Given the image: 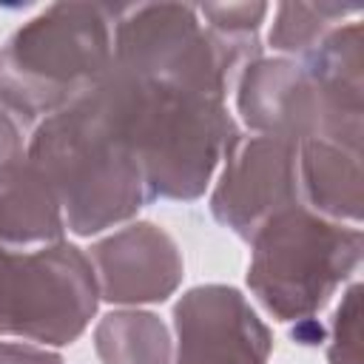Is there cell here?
<instances>
[{"label":"cell","instance_id":"cell-1","mask_svg":"<svg viewBox=\"0 0 364 364\" xmlns=\"http://www.w3.org/2000/svg\"><path fill=\"white\" fill-rule=\"evenodd\" d=\"M88 94L136 159L148 202L199 199L242 131L228 111V94L185 80L111 65Z\"/></svg>","mask_w":364,"mask_h":364},{"label":"cell","instance_id":"cell-2","mask_svg":"<svg viewBox=\"0 0 364 364\" xmlns=\"http://www.w3.org/2000/svg\"><path fill=\"white\" fill-rule=\"evenodd\" d=\"M26 156L51 185L65 228L77 236L119 228L148 205L136 159L111 134L91 94L40 119Z\"/></svg>","mask_w":364,"mask_h":364},{"label":"cell","instance_id":"cell-3","mask_svg":"<svg viewBox=\"0 0 364 364\" xmlns=\"http://www.w3.org/2000/svg\"><path fill=\"white\" fill-rule=\"evenodd\" d=\"M111 54V3H48L3 40L0 100L34 128L97 88Z\"/></svg>","mask_w":364,"mask_h":364},{"label":"cell","instance_id":"cell-4","mask_svg":"<svg viewBox=\"0 0 364 364\" xmlns=\"http://www.w3.org/2000/svg\"><path fill=\"white\" fill-rule=\"evenodd\" d=\"M247 245V290L284 324L316 318L353 282L364 259L361 225L324 219L304 205L273 213Z\"/></svg>","mask_w":364,"mask_h":364},{"label":"cell","instance_id":"cell-5","mask_svg":"<svg viewBox=\"0 0 364 364\" xmlns=\"http://www.w3.org/2000/svg\"><path fill=\"white\" fill-rule=\"evenodd\" d=\"M94 264L74 242L9 247L0 242V336L43 347L74 344L97 316Z\"/></svg>","mask_w":364,"mask_h":364},{"label":"cell","instance_id":"cell-6","mask_svg":"<svg viewBox=\"0 0 364 364\" xmlns=\"http://www.w3.org/2000/svg\"><path fill=\"white\" fill-rule=\"evenodd\" d=\"M296 165L299 142L239 131L219 162L208 199L210 216L247 242L273 213L301 205Z\"/></svg>","mask_w":364,"mask_h":364},{"label":"cell","instance_id":"cell-7","mask_svg":"<svg viewBox=\"0 0 364 364\" xmlns=\"http://www.w3.org/2000/svg\"><path fill=\"white\" fill-rule=\"evenodd\" d=\"M273 333L230 284L188 287L173 304V364H270Z\"/></svg>","mask_w":364,"mask_h":364},{"label":"cell","instance_id":"cell-8","mask_svg":"<svg viewBox=\"0 0 364 364\" xmlns=\"http://www.w3.org/2000/svg\"><path fill=\"white\" fill-rule=\"evenodd\" d=\"M100 301L117 307H142L168 301L185 276L176 239L156 222H125L97 239L88 250Z\"/></svg>","mask_w":364,"mask_h":364},{"label":"cell","instance_id":"cell-9","mask_svg":"<svg viewBox=\"0 0 364 364\" xmlns=\"http://www.w3.org/2000/svg\"><path fill=\"white\" fill-rule=\"evenodd\" d=\"M236 122L247 134L282 136L301 142L327 134V105L299 60L290 57H256L236 82Z\"/></svg>","mask_w":364,"mask_h":364},{"label":"cell","instance_id":"cell-10","mask_svg":"<svg viewBox=\"0 0 364 364\" xmlns=\"http://www.w3.org/2000/svg\"><path fill=\"white\" fill-rule=\"evenodd\" d=\"M299 196L313 213L361 225V148L327 136L299 142Z\"/></svg>","mask_w":364,"mask_h":364},{"label":"cell","instance_id":"cell-11","mask_svg":"<svg viewBox=\"0 0 364 364\" xmlns=\"http://www.w3.org/2000/svg\"><path fill=\"white\" fill-rule=\"evenodd\" d=\"M63 208L28 156L0 168V242L31 250L65 239Z\"/></svg>","mask_w":364,"mask_h":364},{"label":"cell","instance_id":"cell-12","mask_svg":"<svg viewBox=\"0 0 364 364\" xmlns=\"http://www.w3.org/2000/svg\"><path fill=\"white\" fill-rule=\"evenodd\" d=\"M100 364H173V333L151 310L117 307L94 327Z\"/></svg>","mask_w":364,"mask_h":364},{"label":"cell","instance_id":"cell-13","mask_svg":"<svg viewBox=\"0 0 364 364\" xmlns=\"http://www.w3.org/2000/svg\"><path fill=\"white\" fill-rule=\"evenodd\" d=\"M273 23L267 31V46L279 57L301 60L307 57L338 23H347L361 14V6H344V3H301L287 0L276 3Z\"/></svg>","mask_w":364,"mask_h":364},{"label":"cell","instance_id":"cell-14","mask_svg":"<svg viewBox=\"0 0 364 364\" xmlns=\"http://www.w3.org/2000/svg\"><path fill=\"white\" fill-rule=\"evenodd\" d=\"M196 11L210 37L239 71L250 60L262 57L259 31L264 26V17L270 14L267 3H202L196 6Z\"/></svg>","mask_w":364,"mask_h":364},{"label":"cell","instance_id":"cell-15","mask_svg":"<svg viewBox=\"0 0 364 364\" xmlns=\"http://www.w3.org/2000/svg\"><path fill=\"white\" fill-rule=\"evenodd\" d=\"M361 282H350L341 290V301L333 310L324 344L327 364H364L361 361Z\"/></svg>","mask_w":364,"mask_h":364},{"label":"cell","instance_id":"cell-16","mask_svg":"<svg viewBox=\"0 0 364 364\" xmlns=\"http://www.w3.org/2000/svg\"><path fill=\"white\" fill-rule=\"evenodd\" d=\"M28 136H31V125L11 105L0 100V168L26 156Z\"/></svg>","mask_w":364,"mask_h":364},{"label":"cell","instance_id":"cell-17","mask_svg":"<svg viewBox=\"0 0 364 364\" xmlns=\"http://www.w3.org/2000/svg\"><path fill=\"white\" fill-rule=\"evenodd\" d=\"M0 364H65L60 350L31 341H0Z\"/></svg>","mask_w":364,"mask_h":364}]
</instances>
